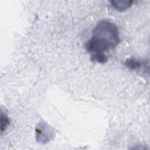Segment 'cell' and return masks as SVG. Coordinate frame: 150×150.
<instances>
[{"label":"cell","instance_id":"obj_4","mask_svg":"<svg viewBox=\"0 0 150 150\" xmlns=\"http://www.w3.org/2000/svg\"><path fill=\"white\" fill-rule=\"evenodd\" d=\"M143 64V62L134 58H129L125 61L126 66L131 70H138Z\"/></svg>","mask_w":150,"mask_h":150},{"label":"cell","instance_id":"obj_3","mask_svg":"<svg viewBox=\"0 0 150 150\" xmlns=\"http://www.w3.org/2000/svg\"><path fill=\"white\" fill-rule=\"evenodd\" d=\"M111 4L112 6L115 8L117 10L120 11H123L128 8H130L133 3L132 1H126V0H121V1H111Z\"/></svg>","mask_w":150,"mask_h":150},{"label":"cell","instance_id":"obj_1","mask_svg":"<svg viewBox=\"0 0 150 150\" xmlns=\"http://www.w3.org/2000/svg\"><path fill=\"white\" fill-rule=\"evenodd\" d=\"M120 42L117 26L108 21H101L93 29L91 38L86 43V50L94 54H104Z\"/></svg>","mask_w":150,"mask_h":150},{"label":"cell","instance_id":"obj_2","mask_svg":"<svg viewBox=\"0 0 150 150\" xmlns=\"http://www.w3.org/2000/svg\"><path fill=\"white\" fill-rule=\"evenodd\" d=\"M35 131L37 142L43 144L49 142L53 135L52 129L45 122H39L36 127Z\"/></svg>","mask_w":150,"mask_h":150},{"label":"cell","instance_id":"obj_6","mask_svg":"<svg viewBox=\"0 0 150 150\" xmlns=\"http://www.w3.org/2000/svg\"><path fill=\"white\" fill-rule=\"evenodd\" d=\"M91 60L100 63H104L107 62L108 58L104 54H94L91 56Z\"/></svg>","mask_w":150,"mask_h":150},{"label":"cell","instance_id":"obj_5","mask_svg":"<svg viewBox=\"0 0 150 150\" xmlns=\"http://www.w3.org/2000/svg\"><path fill=\"white\" fill-rule=\"evenodd\" d=\"M1 132H4L6 130L8 125H9V120L8 118V117L5 114H4L2 112H1Z\"/></svg>","mask_w":150,"mask_h":150}]
</instances>
